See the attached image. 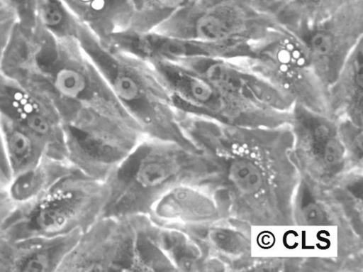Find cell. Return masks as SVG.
I'll return each instance as SVG.
<instances>
[{
  "instance_id": "5b68a950",
  "label": "cell",
  "mask_w": 363,
  "mask_h": 272,
  "mask_svg": "<svg viewBox=\"0 0 363 272\" xmlns=\"http://www.w3.org/2000/svg\"><path fill=\"white\" fill-rule=\"evenodd\" d=\"M278 26L252 0H188L152 31L200 42L203 57L239 59Z\"/></svg>"
},
{
  "instance_id": "ac0fdd59",
  "label": "cell",
  "mask_w": 363,
  "mask_h": 272,
  "mask_svg": "<svg viewBox=\"0 0 363 272\" xmlns=\"http://www.w3.org/2000/svg\"><path fill=\"white\" fill-rule=\"evenodd\" d=\"M143 229L175 268L176 272L204 271L208 254L191 234L184 229L159 225L147 214L140 215Z\"/></svg>"
},
{
  "instance_id": "8fae6325",
  "label": "cell",
  "mask_w": 363,
  "mask_h": 272,
  "mask_svg": "<svg viewBox=\"0 0 363 272\" xmlns=\"http://www.w3.org/2000/svg\"><path fill=\"white\" fill-rule=\"evenodd\" d=\"M301 38L312 66L327 88L358 44L363 41V0H351Z\"/></svg>"
},
{
  "instance_id": "ba28073f",
  "label": "cell",
  "mask_w": 363,
  "mask_h": 272,
  "mask_svg": "<svg viewBox=\"0 0 363 272\" xmlns=\"http://www.w3.org/2000/svg\"><path fill=\"white\" fill-rule=\"evenodd\" d=\"M67 161L84 173L106 180L146 135L131 117L72 104L60 112Z\"/></svg>"
},
{
  "instance_id": "7402d4cb",
  "label": "cell",
  "mask_w": 363,
  "mask_h": 272,
  "mask_svg": "<svg viewBox=\"0 0 363 272\" xmlns=\"http://www.w3.org/2000/svg\"><path fill=\"white\" fill-rule=\"evenodd\" d=\"M74 168L67 161L46 156L35 167L11 178L6 190L9 198L14 206L30 202Z\"/></svg>"
},
{
  "instance_id": "9c48e42d",
  "label": "cell",
  "mask_w": 363,
  "mask_h": 272,
  "mask_svg": "<svg viewBox=\"0 0 363 272\" xmlns=\"http://www.w3.org/2000/svg\"><path fill=\"white\" fill-rule=\"evenodd\" d=\"M147 61L162 80L177 111L236 126H277L289 120V113L249 101L176 61Z\"/></svg>"
},
{
  "instance_id": "cb8c5ba5",
  "label": "cell",
  "mask_w": 363,
  "mask_h": 272,
  "mask_svg": "<svg viewBox=\"0 0 363 272\" xmlns=\"http://www.w3.org/2000/svg\"><path fill=\"white\" fill-rule=\"evenodd\" d=\"M36 25L59 39H77L82 23L62 0H36Z\"/></svg>"
},
{
  "instance_id": "4316f807",
  "label": "cell",
  "mask_w": 363,
  "mask_h": 272,
  "mask_svg": "<svg viewBox=\"0 0 363 272\" xmlns=\"http://www.w3.org/2000/svg\"><path fill=\"white\" fill-rule=\"evenodd\" d=\"M6 4L14 11L17 25L25 31H33L36 26V0H7Z\"/></svg>"
},
{
  "instance_id": "e0dca14e",
  "label": "cell",
  "mask_w": 363,
  "mask_h": 272,
  "mask_svg": "<svg viewBox=\"0 0 363 272\" xmlns=\"http://www.w3.org/2000/svg\"><path fill=\"white\" fill-rule=\"evenodd\" d=\"M328 116L363 123V41L355 48L338 75L327 88Z\"/></svg>"
},
{
  "instance_id": "8992f818",
  "label": "cell",
  "mask_w": 363,
  "mask_h": 272,
  "mask_svg": "<svg viewBox=\"0 0 363 272\" xmlns=\"http://www.w3.org/2000/svg\"><path fill=\"white\" fill-rule=\"evenodd\" d=\"M110 194L106 180L74 168L37 199L14 206L0 237L18 239L85 232L103 213Z\"/></svg>"
},
{
  "instance_id": "3957f363",
  "label": "cell",
  "mask_w": 363,
  "mask_h": 272,
  "mask_svg": "<svg viewBox=\"0 0 363 272\" xmlns=\"http://www.w3.org/2000/svg\"><path fill=\"white\" fill-rule=\"evenodd\" d=\"M216 169L202 151L146 136L106 180L110 194L101 216L147 214L167 190L184 183L212 185Z\"/></svg>"
},
{
  "instance_id": "9a60e30c",
  "label": "cell",
  "mask_w": 363,
  "mask_h": 272,
  "mask_svg": "<svg viewBox=\"0 0 363 272\" xmlns=\"http://www.w3.org/2000/svg\"><path fill=\"white\" fill-rule=\"evenodd\" d=\"M221 212L215 194L208 185L184 183L163 193L147 215L159 225L184 229L218 221Z\"/></svg>"
},
{
  "instance_id": "30bf717a",
  "label": "cell",
  "mask_w": 363,
  "mask_h": 272,
  "mask_svg": "<svg viewBox=\"0 0 363 272\" xmlns=\"http://www.w3.org/2000/svg\"><path fill=\"white\" fill-rule=\"evenodd\" d=\"M237 60L290 97L296 104L328 116L326 88L315 72L303 40L279 26Z\"/></svg>"
},
{
  "instance_id": "7a4b0ae2",
  "label": "cell",
  "mask_w": 363,
  "mask_h": 272,
  "mask_svg": "<svg viewBox=\"0 0 363 272\" xmlns=\"http://www.w3.org/2000/svg\"><path fill=\"white\" fill-rule=\"evenodd\" d=\"M10 77L50 102L59 114L78 104L131 117L77 39L57 38L38 25Z\"/></svg>"
},
{
  "instance_id": "f546056e",
  "label": "cell",
  "mask_w": 363,
  "mask_h": 272,
  "mask_svg": "<svg viewBox=\"0 0 363 272\" xmlns=\"http://www.w3.org/2000/svg\"><path fill=\"white\" fill-rule=\"evenodd\" d=\"M2 189L3 187H0V228L14 207V205L9 198L6 190V192L3 191Z\"/></svg>"
},
{
  "instance_id": "484cf974",
  "label": "cell",
  "mask_w": 363,
  "mask_h": 272,
  "mask_svg": "<svg viewBox=\"0 0 363 272\" xmlns=\"http://www.w3.org/2000/svg\"><path fill=\"white\" fill-rule=\"evenodd\" d=\"M297 200L298 217L301 222L307 225H320L329 222L326 210L307 185L303 184Z\"/></svg>"
},
{
  "instance_id": "44dd1931",
  "label": "cell",
  "mask_w": 363,
  "mask_h": 272,
  "mask_svg": "<svg viewBox=\"0 0 363 272\" xmlns=\"http://www.w3.org/2000/svg\"><path fill=\"white\" fill-rule=\"evenodd\" d=\"M0 127L11 178L35 167L47 156L46 144L28 129L2 116Z\"/></svg>"
},
{
  "instance_id": "ffe728a7",
  "label": "cell",
  "mask_w": 363,
  "mask_h": 272,
  "mask_svg": "<svg viewBox=\"0 0 363 272\" xmlns=\"http://www.w3.org/2000/svg\"><path fill=\"white\" fill-rule=\"evenodd\" d=\"M103 42L127 30L133 6L130 0H62Z\"/></svg>"
},
{
  "instance_id": "2e32d148",
  "label": "cell",
  "mask_w": 363,
  "mask_h": 272,
  "mask_svg": "<svg viewBox=\"0 0 363 272\" xmlns=\"http://www.w3.org/2000/svg\"><path fill=\"white\" fill-rule=\"evenodd\" d=\"M82 233L75 230L55 236L0 237V271H57Z\"/></svg>"
},
{
  "instance_id": "7c38bea8",
  "label": "cell",
  "mask_w": 363,
  "mask_h": 272,
  "mask_svg": "<svg viewBox=\"0 0 363 272\" xmlns=\"http://www.w3.org/2000/svg\"><path fill=\"white\" fill-rule=\"evenodd\" d=\"M0 116L28 129L46 144L47 156L67 161L62 118L45 98L0 71Z\"/></svg>"
},
{
  "instance_id": "d4e9b609",
  "label": "cell",
  "mask_w": 363,
  "mask_h": 272,
  "mask_svg": "<svg viewBox=\"0 0 363 272\" xmlns=\"http://www.w3.org/2000/svg\"><path fill=\"white\" fill-rule=\"evenodd\" d=\"M133 13L128 31L146 33L154 30L188 0H130Z\"/></svg>"
},
{
  "instance_id": "6da1fadb",
  "label": "cell",
  "mask_w": 363,
  "mask_h": 272,
  "mask_svg": "<svg viewBox=\"0 0 363 272\" xmlns=\"http://www.w3.org/2000/svg\"><path fill=\"white\" fill-rule=\"evenodd\" d=\"M186 136L212 161L216 168L213 191L231 188L242 205L259 217L279 211L283 188L284 154L294 148L289 124L246 126L222 124L177 112Z\"/></svg>"
},
{
  "instance_id": "4fadbf2b",
  "label": "cell",
  "mask_w": 363,
  "mask_h": 272,
  "mask_svg": "<svg viewBox=\"0 0 363 272\" xmlns=\"http://www.w3.org/2000/svg\"><path fill=\"white\" fill-rule=\"evenodd\" d=\"M290 126L294 135V150L302 155L306 165L316 177L327 180L342 170L347 150L335 120L295 104Z\"/></svg>"
},
{
  "instance_id": "83f0119b",
  "label": "cell",
  "mask_w": 363,
  "mask_h": 272,
  "mask_svg": "<svg viewBox=\"0 0 363 272\" xmlns=\"http://www.w3.org/2000/svg\"><path fill=\"white\" fill-rule=\"evenodd\" d=\"M16 16L8 4L0 6V61L8 40L16 24Z\"/></svg>"
},
{
  "instance_id": "4dcf8cb0",
  "label": "cell",
  "mask_w": 363,
  "mask_h": 272,
  "mask_svg": "<svg viewBox=\"0 0 363 272\" xmlns=\"http://www.w3.org/2000/svg\"><path fill=\"white\" fill-rule=\"evenodd\" d=\"M7 0H0V6L6 4Z\"/></svg>"
},
{
  "instance_id": "52a82bcc",
  "label": "cell",
  "mask_w": 363,
  "mask_h": 272,
  "mask_svg": "<svg viewBox=\"0 0 363 272\" xmlns=\"http://www.w3.org/2000/svg\"><path fill=\"white\" fill-rule=\"evenodd\" d=\"M57 271L176 272L145 232L140 214L101 216L82 234Z\"/></svg>"
},
{
  "instance_id": "d6986e66",
  "label": "cell",
  "mask_w": 363,
  "mask_h": 272,
  "mask_svg": "<svg viewBox=\"0 0 363 272\" xmlns=\"http://www.w3.org/2000/svg\"><path fill=\"white\" fill-rule=\"evenodd\" d=\"M351 0H252L259 12L301 37L310 28Z\"/></svg>"
},
{
  "instance_id": "f1b7e54d",
  "label": "cell",
  "mask_w": 363,
  "mask_h": 272,
  "mask_svg": "<svg viewBox=\"0 0 363 272\" xmlns=\"http://www.w3.org/2000/svg\"><path fill=\"white\" fill-rule=\"evenodd\" d=\"M11 180V173L6 159L0 127V187L7 186Z\"/></svg>"
},
{
  "instance_id": "603a6c76",
  "label": "cell",
  "mask_w": 363,
  "mask_h": 272,
  "mask_svg": "<svg viewBox=\"0 0 363 272\" xmlns=\"http://www.w3.org/2000/svg\"><path fill=\"white\" fill-rule=\"evenodd\" d=\"M184 230L198 239L208 255L215 257L238 256L245 251L248 246L247 239L242 233L222 224L220 220Z\"/></svg>"
},
{
  "instance_id": "277c9868",
  "label": "cell",
  "mask_w": 363,
  "mask_h": 272,
  "mask_svg": "<svg viewBox=\"0 0 363 272\" xmlns=\"http://www.w3.org/2000/svg\"><path fill=\"white\" fill-rule=\"evenodd\" d=\"M77 39L146 136L201 151L182 130L171 95L150 62L104 43L84 23Z\"/></svg>"
},
{
  "instance_id": "5bb4252c",
  "label": "cell",
  "mask_w": 363,
  "mask_h": 272,
  "mask_svg": "<svg viewBox=\"0 0 363 272\" xmlns=\"http://www.w3.org/2000/svg\"><path fill=\"white\" fill-rule=\"evenodd\" d=\"M176 61L213 83L265 107L291 113L295 103L262 75L237 60L194 56Z\"/></svg>"
}]
</instances>
